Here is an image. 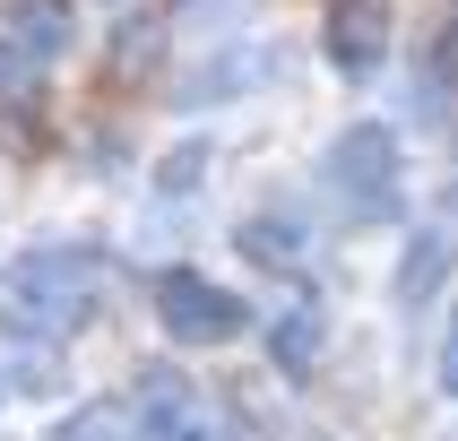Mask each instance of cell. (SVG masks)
<instances>
[{
	"label": "cell",
	"instance_id": "5",
	"mask_svg": "<svg viewBox=\"0 0 458 441\" xmlns=\"http://www.w3.org/2000/svg\"><path fill=\"white\" fill-rule=\"evenodd\" d=\"M130 441H225V424L191 372H148L130 398Z\"/></svg>",
	"mask_w": 458,
	"mask_h": 441
},
{
	"label": "cell",
	"instance_id": "6",
	"mask_svg": "<svg viewBox=\"0 0 458 441\" xmlns=\"http://www.w3.org/2000/svg\"><path fill=\"white\" fill-rule=\"evenodd\" d=\"M450 277H458V225H415L407 242H398V268H389V303L424 311Z\"/></svg>",
	"mask_w": 458,
	"mask_h": 441
},
{
	"label": "cell",
	"instance_id": "12",
	"mask_svg": "<svg viewBox=\"0 0 458 441\" xmlns=\"http://www.w3.org/2000/svg\"><path fill=\"white\" fill-rule=\"evenodd\" d=\"M208 165H216V139H174V148L156 156V191L165 199H191V191H208Z\"/></svg>",
	"mask_w": 458,
	"mask_h": 441
},
{
	"label": "cell",
	"instance_id": "14",
	"mask_svg": "<svg viewBox=\"0 0 458 441\" xmlns=\"http://www.w3.org/2000/svg\"><path fill=\"white\" fill-rule=\"evenodd\" d=\"M44 441H130V415H113V407H70Z\"/></svg>",
	"mask_w": 458,
	"mask_h": 441
},
{
	"label": "cell",
	"instance_id": "13",
	"mask_svg": "<svg viewBox=\"0 0 458 441\" xmlns=\"http://www.w3.org/2000/svg\"><path fill=\"white\" fill-rule=\"evenodd\" d=\"M44 61H26L18 44H9V35H0V122H26V113H35V96H44Z\"/></svg>",
	"mask_w": 458,
	"mask_h": 441
},
{
	"label": "cell",
	"instance_id": "4",
	"mask_svg": "<svg viewBox=\"0 0 458 441\" xmlns=\"http://www.w3.org/2000/svg\"><path fill=\"white\" fill-rule=\"evenodd\" d=\"M398 52V0H320V61L346 87H372Z\"/></svg>",
	"mask_w": 458,
	"mask_h": 441
},
{
	"label": "cell",
	"instance_id": "16",
	"mask_svg": "<svg viewBox=\"0 0 458 441\" xmlns=\"http://www.w3.org/2000/svg\"><path fill=\"white\" fill-rule=\"evenodd\" d=\"M441 389H450V398H458V320H450V329H441Z\"/></svg>",
	"mask_w": 458,
	"mask_h": 441
},
{
	"label": "cell",
	"instance_id": "1",
	"mask_svg": "<svg viewBox=\"0 0 458 441\" xmlns=\"http://www.w3.org/2000/svg\"><path fill=\"white\" fill-rule=\"evenodd\" d=\"M104 285H113V259L96 242H70V233H52V242H26L9 268H0V320L18 337H78L87 320L104 311Z\"/></svg>",
	"mask_w": 458,
	"mask_h": 441
},
{
	"label": "cell",
	"instance_id": "8",
	"mask_svg": "<svg viewBox=\"0 0 458 441\" xmlns=\"http://www.w3.org/2000/svg\"><path fill=\"white\" fill-rule=\"evenodd\" d=\"M0 35H9L26 61L61 70V61L78 52V9L70 0H0Z\"/></svg>",
	"mask_w": 458,
	"mask_h": 441
},
{
	"label": "cell",
	"instance_id": "11",
	"mask_svg": "<svg viewBox=\"0 0 458 441\" xmlns=\"http://www.w3.org/2000/svg\"><path fill=\"white\" fill-rule=\"evenodd\" d=\"M320 346H329V311H320V294H303V303H285L277 320H268V363H277L285 381H303L311 363H320Z\"/></svg>",
	"mask_w": 458,
	"mask_h": 441
},
{
	"label": "cell",
	"instance_id": "3",
	"mask_svg": "<svg viewBox=\"0 0 458 441\" xmlns=\"http://www.w3.org/2000/svg\"><path fill=\"white\" fill-rule=\"evenodd\" d=\"M156 329L174 346H191V355H216V346H233L251 329V303L225 277H208V268H165L156 277Z\"/></svg>",
	"mask_w": 458,
	"mask_h": 441
},
{
	"label": "cell",
	"instance_id": "7",
	"mask_svg": "<svg viewBox=\"0 0 458 441\" xmlns=\"http://www.w3.org/2000/svg\"><path fill=\"white\" fill-rule=\"evenodd\" d=\"M174 9H130L122 26H113V44H104V78L113 87H148L156 70H165V52H174Z\"/></svg>",
	"mask_w": 458,
	"mask_h": 441
},
{
	"label": "cell",
	"instance_id": "10",
	"mask_svg": "<svg viewBox=\"0 0 458 441\" xmlns=\"http://www.w3.org/2000/svg\"><path fill=\"white\" fill-rule=\"evenodd\" d=\"M233 242H242V259H259V268H285V277L311 259V225H303V208H251Z\"/></svg>",
	"mask_w": 458,
	"mask_h": 441
},
{
	"label": "cell",
	"instance_id": "15",
	"mask_svg": "<svg viewBox=\"0 0 458 441\" xmlns=\"http://www.w3.org/2000/svg\"><path fill=\"white\" fill-rule=\"evenodd\" d=\"M433 70H441V87H458V9L441 18V44H433Z\"/></svg>",
	"mask_w": 458,
	"mask_h": 441
},
{
	"label": "cell",
	"instance_id": "9",
	"mask_svg": "<svg viewBox=\"0 0 458 441\" xmlns=\"http://www.w3.org/2000/svg\"><path fill=\"white\" fill-rule=\"evenodd\" d=\"M268 70L251 44H225V52H208V61H182L174 70V104H233V96H251V78Z\"/></svg>",
	"mask_w": 458,
	"mask_h": 441
},
{
	"label": "cell",
	"instance_id": "2",
	"mask_svg": "<svg viewBox=\"0 0 458 441\" xmlns=\"http://www.w3.org/2000/svg\"><path fill=\"white\" fill-rule=\"evenodd\" d=\"M320 199L346 225H389L407 208V139L389 122H372V113L329 130V148H320Z\"/></svg>",
	"mask_w": 458,
	"mask_h": 441
}]
</instances>
